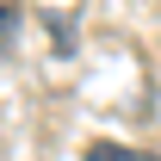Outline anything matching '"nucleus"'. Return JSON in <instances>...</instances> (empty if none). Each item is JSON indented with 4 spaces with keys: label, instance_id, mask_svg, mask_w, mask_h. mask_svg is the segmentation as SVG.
I'll list each match as a JSON object with an SVG mask.
<instances>
[{
    "label": "nucleus",
    "instance_id": "2",
    "mask_svg": "<svg viewBox=\"0 0 161 161\" xmlns=\"http://www.w3.org/2000/svg\"><path fill=\"white\" fill-rule=\"evenodd\" d=\"M13 31H19V0H0V56L13 50Z\"/></svg>",
    "mask_w": 161,
    "mask_h": 161
},
{
    "label": "nucleus",
    "instance_id": "1",
    "mask_svg": "<svg viewBox=\"0 0 161 161\" xmlns=\"http://www.w3.org/2000/svg\"><path fill=\"white\" fill-rule=\"evenodd\" d=\"M87 161H155V155H136V149H124V142H93Z\"/></svg>",
    "mask_w": 161,
    "mask_h": 161
}]
</instances>
